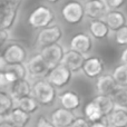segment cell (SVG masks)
<instances>
[{
	"label": "cell",
	"instance_id": "f546056e",
	"mask_svg": "<svg viewBox=\"0 0 127 127\" xmlns=\"http://www.w3.org/2000/svg\"><path fill=\"white\" fill-rule=\"evenodd\" d=\"M108 9L110 10H118L126 3V0H105Z\"/></svg>",
	"mask_w": 127,
	"mask_h": 127
},
{
	"label": "cell",
	"instance_id": "74e56055",
	"mask_svg": "<svg viewBox=\"0 0 127 127\" xmlns=\"http://www.w3.org/2000/svg\"><path fill=\"white\" fill-rule=\"evenodd\" d=\"M0 127H17L15 126L10 121H3V122H0Z\"/></svg>",
	"mask_w": 127,
	"mask_h": 127
},
{
	"label": "cell",
	"instance_id": "f1b7e54d",
	"mask_svg": "<svg viewBox=\"0 0 127 127\" xmlns=\"http://www.w3.org/2000/svg\"><path fill=\"white\" fill-rule=\"evenodd\" d=\"M115 40L119 46H127V25L115 31Z\"/></svg>",
	"mask_w": 127,
	"mask_h": 127
},
{
	"label": "cell",
	"instance_id": "ffe728a7",
	"mask_svg": "<svg viewBox=\"0 0 127 127\" xmlns=\"http://www.w3.org/2000/svg\"><path fill=\"white\" fill-rule=\"evenodd\" d=\"M59 100L63 107L67 108L69 110H76L80 107L81 105V98L77 93L68 90V92L63 93L59 96Z\"/></svg>",
	"mask_w": 127,
	"mask_h": 127
},
{
	"label": "cell",
	"instance_id": "d4e9b609",
	"mask_svg": "<svg viewBox=\"0 0 127 127\" xmlns=\"http://www.w3.org/2000/svg\"><path fill=\"white\" fill-rule=\"evenodd\" d=\"M13 97L11 94L0 90V116H8L13 109Z\"/></svg>",
	"mask_w": 127,
	"mask_h": 127
},
{
	"label": "cell",
	"instance_id": "d6986e66",
	"mask_svg": "<svg viewBox=\"0 0 127 127\" xmlns=\"http://www.w3.org/2000/svg\"><path fill=\"white\" fill-rule=\"evenodd\" d=\"M109 27L103 19H93L89 25V32L95 39L103 40L109 35Z\"/></svg>",
	"mask_w": 127,
	"mask_h": 127
},
{
	"label": "cell",
	"instance_id": "60d3db41",
	"mask_svg": "<svg viewBox=\"0 0 127 127\" xmlns=\"http://www.w3.org/2000/svg\"><path fill=\"white\" fill-rule=\"evenodd\" d=\"M85 1H87V0H85Z\"/></svg>",
	"mask_w": 127,
	"mask_h": 127
},
{
	"label": "cell",
	"instance_id": "7c38bea8",
	"mask_svg": "<svg viewBox=\"0 0 127 127\" xmlns=\"http://www.w3.org/2000/svg\"><path fill=\"white\" fill-rule=\"evenodd\" d=\"M70 49L78 51L83 55H87L93 49V40L88 33L80 32L75 35L70 41Z\"/></svg>",
	"mask_w": 127,
	"mask_h": 127
},
{
	"label": "cell",
	"instance_id": "836d02e7",
	"mask_svg": "<svg viewBox=\"0 0 127 127\" xmlns=\"http://www.w3.org/2000/svg\"><path fill=\"white\" fill-rule=\"evenodd\" d=\"M106 118L107 117H104L100 121L92 123V127H109V123H108V121H106Z\"/></svg>",
	"mask_w": 127,
	"mask_h": 127
},
{
	"label": "cell",
	"instance_id": "d6a6232c",
	"mask_svg": "<svg viewBox=\"0 0 127 127\" xmlns=\"http://www.w3.org/2000/svg\"><path fill=\"white\" fill-rule=\"evenodd\" d=\"M9 30H6V29L0 28V47H2L4 44L7 42L9 38Z\"/></svg>",
	"mask_w": 127,
	"mask_h": 127
},
{
	"label": "cell",
	"instance_id": "d590c367",
	"mask_svg": "<svg viewBox=\"0 0 127 127\" xmlns=\"http://www.w3.org/2000/svg\"><path fill=\"white\" fill-rule=\"evenodd\" d=\"M7 67H8V64L4 60L3 56L0 55V71H4L7 69Z\"/></svg>",
	"mask_w": 127,
	"mask_h": 127
},
{
	"label": "cell",
	"instance_id": "f35d334b",
	"mask_svg": "<svg viewBox=\"0 0 127 127\" xmlns=\"http://www.w3.org/2000/svg\"><path fill=\"white\" fill-rule=\"evenodd\" d=\"M12 1H16V0H0V8L8 3H10V2H12Z\"/></svg>",
	"mask_w": 127,
	"mask_h": 127
},
{
	"label": "cell",
	"instance_id": "ac0fdd59",
	"mask_svg": "<svg viewBox=\"0 0 127 127\" xmlns=\"http://www.w3.org/2000/svg\"><path fill=\"white\" fill-rule=\"evenodd\" d=\"M104 20L108 25L110 31H117L119 28L127 25L126 16L122 11H119V9L118 10H110L109 9L106 16L104 17Z\"/></svg>",
	"mask_w": 127,
	"mask_h": 127
},
{
	"label": "cell",
	"instance_id": "603a6c76",
	"mask_svg": "<svg viewBox=\"0 0 127 127\" xmlns=\"http://www.w3.org/2000/svg\"><path fill=\"white\" fill-rule=\"evenodd\" d=\"M93 100L99 106V108L101 109L104 116L107 117L113 110L116 108V105H115V101L113 99L112 96L109 95H100L98 94L96 97H95Z\"/></svg>",
	"mask_w": 127,
	"mask_h": 127
},
{
	"label": "cell",
	"instance_id": "ab89813d",
	"mask_svg": "<svg viewBox=\"0 0 127 127\" xmlns=\"http://www.w3.org/2000/svg\"><path fill=\"white\" fill-rule=\"evenodd\" d=\"M47 1L50 2V3H57V2L59 1V0H47Z\"/></svg>",
	"mask_w": 127,
	"mask_h": 127
},
{
	"label": "cell",
	"instance_id": "e0dca14e",
	"mask_svg": "<svg viewBox=\"0 0 127 127\" xmlns=\"http://www.w3.org/2000/svg\"><path fill=\"white\" fill-rule=\"evenodd\" d=\"M27 72H28V68L24 64H12V65H8L7 69L4 70V76L9 85H11L19 79L26 78Z\"/></svg>",
	"mask_w": 127,
	"mask_h": 127
},
{
	"label": "cell",
	"instance_id": "5b68a950",
	"mask_svg": "<svg viewBox=\"0 0 127 127\" xmlns=\"http://www.w3.org/2000/svg\"><path fill=\"white\" fill-rule=\"evenodd\" d=\"M20 0H16L0 8V28L10 30L13 27L18 16Z\"/></svg>",
	"mask_w": 127,
	"mask_h": 127
},
{
	"label": "cell",
	"instance_id": "9c48e42d",
	"mask_svg": "<svg viewBox=\"0 0 127 127\" xmlns=\"http://www.w3.org/2000/svg\"><path fill=\"white\" fill-rule=\"evenodd\" d=\"M84 6L86 16L90 19H103L109 10L105 0H87Z\"/></svg>",
	"mask_w": 127,
	"mask_h": 127
},
{
	"label": "cell",
	"instance_id": "cb8c5ba5",
	"mask_svg": "<svg viewBox=\"0 0 127 127\" xmlns=\"http://www.w3.org/2000/svg\"><path fill=\"white\" fill-rule=\"evenodd\" d=\"M84 114H85V117L90 123L100 121V119H103L104 117H105L103 112H101V109L99 108V106L97 105L94 100L86 104L85 108H84Z\"/></svg>",
	"mask_w": 127,
	"mask_h": 127
},
{
	"label": "cell",
	"instance_id": "3957f363",
	"mask_svg": "<svg viewBox=\"0 0 127 127\" xmlns=\"http://www.w3.org/2000/svg\"><path fill=\"white\" fill-rule=\"evenodd\" d=\"M62 16L69 25H78L85 18V6L77 0L68 1L62 9Z\"/></svg>",
	"mask_w": 127,
	"mask_h": 127
},
{
	"label": "cell",
	"instance_id": "4fadbf2b",
	"mask_svg": "<svg viewBox=\"0 0 127 127\" xmlns=\"http://www.w3.org/2000/svg\"><path fill=\"white\" fill-rule=\"evenodd\" d=\"M85 60H86L85 55L74 50V49H69L64 55L62 64L67 66L72 72H76V71H79L80 69H83Z\"/></svg>",
	"mask_w": 127,
	"mask_h": 127
},
{
	"label": "cell",
	"instance_id": "2e32d148",
	"mask_svg": "<svg viewBox=\"0 0 127 127\" xmlns=\"http://www.w3.org/2000/svg\"><path fill=\"white\" fill-rule=\"evenodd\" d=\"M10 94L15 100H19V99L30 96L32 94V86L26 78L19 79L11 84Z\"/></svg>",
	"mask_w": 127,
	"mask_h": 127
},
{
	"label": "cell",
	"instance_id": "9a60e30c",
	"mask_svg": "<svg viewBox=\"0 0 127 127\" xmlns=\"http://www.w3.org/2000/svg\"><path fill=\"white\" fill-rule=\"evenodd\" d=\"M118 87L119 86L117 85L113 75H101V76H99L97 78V81H96L97 94L112 96Z\"/></svg>",
	"mask_w": 127,
	"mask_h": 127
},
{
	"label": "cell",
	"instance_id": "7402d4cb",
	"mask_svg": "<svg viewBox=\"0 0 127 127\" xmlns=\"http://www.w3.org/2000/svg\"><path fill=\"white\" fill-rule=\"evenodd\" d=\"M110 127H127V109L116 107L107 116Z\"/></svg>",
	"mask_w": 127,
	"mask_h": 127
},
{
	"label": "cell",
	"instance_id": "30bf717a",
	"mask_svg": "<svg viewBox=\"0 0 127 127\" xmlns=\"http://www.w3.org/2000/svg\"><path fill=\"white\" fill-rule=\"evenodd\" d=\"M27 68H28V72L32 75L33 77H42L46 76L51 69L47 62L44 59L41 54H37L33 55L30 59L28 60L27 64Z\"/></svg>",
	"mask_w": 127,
	"mask_h": 127
},
{
	"label": "cell",
	"instance_id": "5bb4252c",
	"mask_svg": "<svg viewBox=\"0 0 127 127\" xmlns=\"http://www.w3.org/2000/svg\"><path fill=\"white\" fill-rule=\"evenodd\" d=\"M75 119H76V116L72 114V110L60 107L54 110L50 121L57 127H71Z\"/></svg>",
	"mask_w": 127,
	"mask_h": 127
},
{
	"label": "cell",
	"instance_id": "7a4b0ae2",
	"mask_svg": "<svg viewBox=\"0 0 127 127\" xmlns=\"http://www.w3.org/2000/svg\"><path fill=\"white\" fill-rule=\"evenodd\" d=\"M55 19V13L49 7L38 6L35 8L28 17V24L33 29H42L50 26Z\"/></svg>",
	"mask_w": 127,
	"mask_h": 127
},
{
	"label": "cell",
	"instance_id": "1f68e13d",
	"mask_svg": "<svg viewBox=\"0 0 127 127\" xmlns=\"http://www.w3.org/2000/svg\"><path fill=\"white\" fill-rule=\"evenodd\" d=\"M36 127H57V126H56L51 121L47 119L45 116H40L39 119H38V123H37V126Z\"/></svg>",
	"mask_w": 127,
	"mask_h": 127
},
{
	"label": "cell",
	"instance_id": "4316f807",
	"mask_svg": "<svg viewBox=\"0 0 127 127\" xmlns=\"http://www.w3.org/2000/svg\"><path fill=\"white\" fill-rule=\"evenodd\" d=\"M115 80L119 87H127V65L121 64L113 71Z\"/></svg>",
	"mask_w": 127,
	"mask_h": 127
},
{
	"label": "cell",
	"instance_id": "8fae6325",
	"mask_svg": "<svg viewBox=\"0 0 127 127\" xmlns=\"http://www.w3.org/2000/svg\"><path fill=\"white\" fill-rule=\"evenodd\" d=\"M105 70V64L99 57L86 58L83 66V71L88 78H98Z\"/></svg>",
	"mask_w": 127,
	"mask_h": 127
},
{
	"label": "cell",
	"instance_id": "277c9868",
	"mask_svg": "<svg viewBox=\"0 0 127 127\" xmlns=\"http://www.w3.org/2000/svg\"><path fill=\"white\" fill-rule=\"evenodd\" d=\"M72 78V71L64 64L53 67L46 75V79L56 88H63L70 83Z\"/></svg>",
	"mask_w": 127,
	"mask_h": 127
},
{
	"label": "cell",
	"instance_id": "6da1fadb",
	"mask_svg": "<svg viewBox=\"0 0 127 127\" xmlns=\"http://www.w3.org/2000/svg\"><path fill=\"white\" fill-rule=\"evenodd\" d=\"M32 96L39 101L40 105L49 106L55 101L56 87L47 79L37 80L32 85Z\"/></svg>",
	"mask_w": 127,
	"mask_h": 127
},
{
	"label": "cell",
	"instance_id": "4dcf8cb0",
	"mask_svg": "<svg viewBox=\"0 0 127 127\" xmlns=\"http://www.w3.org/2000/svg\"><path fill=\"white\" fill-rule=\"evenodd\" d=\"M71 127H92V123L86 117H76Z\"/></svg>",
	"mask_w": 127,
	"mask_h": 127
},
{
	"label": "cell",
	"instance_id": "8992f818",
	"mask_svg": "<svg viewBox=\"0 0 127 127\" xmlns=\"http://www.w3.org/2000/svg\"><path fill=\"white\" fill-rule=\"evenodd\" d=\"M63 37V30L59 26L54 25L48 26L46 28H42L39 31L37 37V42L40 47H46L49 45L57 44Z\"/></svg>",
	"mask_w": 127,
	"mask_h": 127
},
{
	"label": "cell",
	"instance_id": "484cf974",
	"mask_svg": "<svg viewBox=\"0 0 127 127\" xmlns=\"http://www.w3.org/2000/svg\"><path fill=\"white\" fill-rule=\"evenodd\" d=\"M18 103V107H20L21 109H24L25 112L29 113V114H32L36 113L39 108V101L35 98L33 96H27L25 98H21L19 100H17Z\"/></svg>",
	"mask_w": 127,
	"mask_h": 127
},
{
	"label": "cell",
	"instance_id": "ba28073f",
	"mask_svg": "<svg viewBox=\"0 0 127 127\" xmlns=\"http://www.w3.org/2000/svg\"><path fill=\"white\" fill-rule=\"evenodd\" d=\"M40 54H41L44 59L49 65V67L53 68L55 66L62 64L64 55H65V50H64L62 45H59L57 42V44H53V45H49V46L42 47V50Z\"/></svg>",
	"mask_w": 127,
	"mask_h": 127
},
{
	"label": "cell",
	"instance_id": "e575fe53",
	"mask_svg": "<svg viewBox=\"0 0 127 127\" xmlns=\"http://www.w3.org/2000/svg\"><path fill=\"white\" fill-rule=\"evenodd\" d=\"M7 85H9V83L6 79L4 71H0V87H4V86H7Z\"/></svg>",
	"mask_w": 127,
	"mask_h": 127
},
{
	"label": "cell",
	"instance_id": "8d00e7d4",
	"mask_svg": "<svg viewBox=\"0 0 127 127\" xmlns=\"http://www.w3.org/2000/svg\"><path fill=\"white\" fill-rule=\"evenodd\" d=\"M121 62H122V64H125V65H127V48L124 49V51L122 53Z\"/></svg>",
	"mask_w": 127,
	"mask_h": 127
},
{
	"label": "cell",
	"instance_id": "83f0119b",
	"mask_svg": "<svg viewBox=\"0 0 127 127\" xmlns=\"http://www.w3.org/2000/svg\"><path fill=\"white\" fill-rule=\"evenodd\" d=\"M116 107L127 109V87H118L112 95Z\"/></svg>",
	"mask_w": 127,
	"mask_h": 127
},
{
	"label": "cell",
	"instance_id": "44dd1931",
	"mask_svg": "<svg viewBox=\"0 0 127 127\" xmlns=\"http://www.w3.org/2000/svg\"><path fill=\"white\" fill-rule=\"evenodd\" d=\"M30 118H31L30 114L25 112L20 107L13 108L10 112V114L8 115V121H10L13 125L17 127H26L30 122Z\"/></svg>",
	"mask_w": 127,
	"mask_h": 127
},
{
	"label": "cell",
	"instance_id": "52a82bcc",
	"mask_svg": "<svg viewBox=\"0 0 127 127\" xmlns=\"http://www.w3.org/2000/svg\"><path fill=\"white\" fill-rule=\"evenodd\" d=\"M2 56L8 65L24 64L27 59V51L25 47L20 44H10L6 47Z\"/></svg>",
	"mask_w": 127,
	"mask_h": 127
}]
</instances>
